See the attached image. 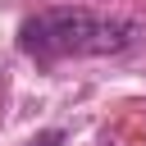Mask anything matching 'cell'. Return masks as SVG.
<instances>
[{"label":"cell","instance_id":"1","mask_svg":"<svg viewBox=\"0 0 146 146\" xmlns=\"http://www.w3.org/2000/svg\"><path fill=\"white\" fill-rule=\"evenodd\" d=\"M132 23L105 18L91 9H41L18 27V46L36 59H68V55H119L132 46Z\"/></svg>","mask_w":146,"mask_h":146},{"label":"cell","instance_id":"2","mask_svg":"<svg viewBox=\"0 0 146 146\" xmlns=\"http://www.w3.org/2000/svg\"><path fill=\"white\" fill-rule=\"evenodd\" d=\"M59 141H64V132H41V137L27 141V146H59Z\"/></svg>","mask_w":146,"mask_h":146}]
</instances>
